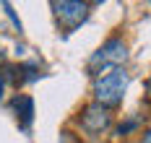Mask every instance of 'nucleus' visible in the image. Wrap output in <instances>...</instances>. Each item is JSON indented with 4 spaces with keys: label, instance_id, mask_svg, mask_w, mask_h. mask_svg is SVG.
<instances>
[{
    "label": "nucleus",
    "instance_id": "obj_7",
    "mask_svg": "<svg viewBox=\"0 0 151 143\" xmlns=\"http://www.w3.org/2000/svg\"><path fill=\"white\" fill-rule=\"evenodd\" d=\"M146 89H149V91H151V78H149V81H146Z\"/></svg>",
    "mask_w": 151,
    "mask_h": 143
},
{
    "label": "nucleus",
    "instance_id": "obj_1",
    "mask_svg": "<svg viewBox=\"0 0 151 143\" xmlns=\"http://www.w3.org/2000/svg\"><path fill=\"white\" fill-rule=\"evenodd\" d=\"M125 60H128V44L122 42L120 36H112V39H107L104 44L89 57V73L96 76V78H102L109 70L122 68Z\"/></svg>",
    "mask_w": 151,
    "mask_h": 143
},
{
    "label": "nucleus",
    "instance_id": "obj_3",
    "mask_svg": "<svg viewBox=\"0 0 151 143\" xmlns=\"http://www.w3.org/2000/svg\"><path fill=\"white\" fill-rule=\"evenodd\" d=\"M78 125H81L83 133H89V135H99V133H104L107 127L112 125V114H109V109L99 107V104L94 102V104H89V107L81 109Z\"/></svg>",
    "mask_w": 151,
    "mask_h": 143
},
{
    "label": "nucleus",
    "instance_id": "obj_5",
    "mask_svg": "<svg viewBox=\"0 0 151 143\" xmlns=\"http://www.w3.org/2000/svg\"><path fill=\"white\" fill-rule=\"evenodd\" d=\"M13 107H16V112H18V117H21L24 127H29L31 117H34V102H31V96L18 94V96L13 99Z\"/></svg>",
    "mask_w": 151,
    "mask_h": 143
},
{
    "label": "nucleus",
    "instance_id": "obj_4",
    "mask_svg": "<svg viewBox=\"0 0 151 143\" xmlns=\"http://www.w3.org/2000/svg\"><path fill=\"white\" fill-rule=\"evenodd\" d=\"M55 16L60 24H65L68 29H76L78 24H83L89 18V3H73V0H63V3H52Z\"/></svg>",
    "mask_w": 151,
    "mask_h": 143
},
{
    "label": "nucleus",
    "instance_id": "obj_2",
    "mask_svg": "<svg viewBox=\"0 0 151 143\" xmlns=\"http://www.w3.org/2000/svg\"><path fill=\"white\" fill-rule=\"evenodd\" d=\"M125 89H128V73L117 68V70H109L107 76L94 81V102L104 109H112L117 107L125 96Z\"/></svg>",
    "mask_w": 151,
    "mask_h": 143
},
{
    "label": "nucleus",
    "instance_id": "obj_6",
    "mask_svg": "<svg viewBox=\"0 0 151 143\" xmlns=\"http://www.w3.org/2000/svg\"><path fill=\"white\" fill-rule=\"evenodd\" d=\"M141 143H151V127L146 130V135H143V141H141Z\"/></svg>",
    "mask_w": 151,
    "mask_h": 143
}]
</instances>
